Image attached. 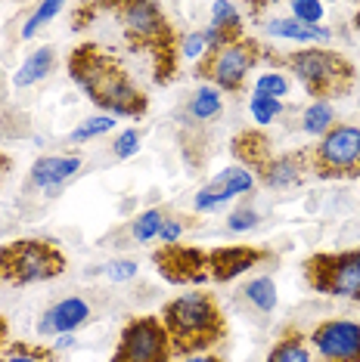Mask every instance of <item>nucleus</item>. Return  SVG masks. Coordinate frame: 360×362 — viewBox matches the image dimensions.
Masks as SVG:
<instances>
[{
  "label": "nucleus",
  "instance_id": "1",
  "mask_svg": "<svg viewBox=\"0 0 360 362\" xmlns=\"http://www.w3.org/2000/svg\"><path fill=\"white\" fill-rule=\"evenodd\" d=\"M69 78L109 118H143L150 96L137 87L125 62L100 44H78L69 53Z\"/></svg>",
  "mask_w": 360,
  "mask_h": 362
},
{
  "label": "nucleus",
  "instance_id": "2",
  "mask_svg": "<svg viewBox=\"0 0 360 362\" xmlns=\"http://www.w3.org/2000/svg\"><path fill=\"white\" fill-rule=\"evenodd\" d=\"M103 10H109L118 19L130 50L150 56L155 84H171L177 75L180 37L168 22L165 6L150 4V0H125V4H106Z\"/></svg>",
  "mask_w": 360,
  "mask_h": 362
},
{
  "label": "nucleus",
  "instance_id": "3",
  "mask_svg": "<svg viewBox=\"0 0 360 362\" xmlns=\"http://www.w3.org/2000/svg\"><path fill=\"white\" fill-rule=\"evenodd\" d=\"M162 325L168 332L174 356H196L211 353L227 337V319L220 313V303L208 291H190L168 300L159 313Z\"/></svg>",
  "mask_w": 360,
  "mask_h": 362
},
{
  "label": "nucleus",
  "instance_id": "4",
  "mask_svg": "<svg viewBox=\"0 0 360 362\" xmlns=\"http://www.w3.org/2000/svg\"><path fill=\"white\" fill-rule=\"evenodd\" d=\"M264 59L270 65L289 69L314 103L342 100V96H348L357 84L354 62H351L345 53L330 50V47H298V50H289V53L267 50Z\"/></svg>",
  "mask_w": 360,
  "mask_h": 362
},
{
  "label": "nucleus",
  "instance_id": "5",
  "mask_svg": "<svg viewBox=\"0 0 360 362\" xmlns=\"http://www.w3.org/2000/svg\"><path fill=\"white\" fill-rule=\"evenodd\" d=\"M69 267L60 245L50 238H16L0 245V285H38L60 279Z\"/></svg>",
  "mask_w": 360,
  "mask_h": 362
},
{
  "label": "nucleus",
  "instance_id": "6",
  "mask_svg": "<svg viewBox=\"0 0 360 362\" xmlns=\"http://www.w3.org/2000/svg\"><path fill=\"white\" fill-rule=\"evenodd\" d=\"M267 47L255 37H240L227 47L208 50L196 59L193 75L199 81H206L208 87L224 90V93H242L245 81H249L252 69L264 62Z\"/></svg>",
  "mask_w": 360,
  "mask_h": 362
},
{
  "label": "nucleus",
  "instance_id": "7",
  "mask_svg": "<svg viewBox=\"0 0 360 362\" xmlns=\"http://www.w3.org/2000/svg\"><path fill=\"white\" fill-rule=\"evenodd\" d=\"M301 276L310 291L360 303V248L310 254L301 263Z\"/></svg>",
  "mask_w": 360,
  "mask_h": 362
},
{
  "label": "nucleus",
  "instance_id": "8",
  "mask_svg": "<svg viewBox=\"0 0 360 362\" xmlns=\"http://www.w3.org/2000/svg\"><path fill=\"white\" fill-rule=\"evenodd\" d=\"M310 174L317 180H357L360 177V127L332 124L308 149Z\"/></svg>",
  "mask_w": 360,
  "mask_h": 362
},
{
  "label": "nucleus",
  "instance_id": "9",
  "mask_svg": "<svg viewBox=\"0 0 360 362\" xmlns=\"http://www.w3.org/2000/svg\"><path fill=\"white\" fill-rule=\"evenodd\" d=\"M174 350H171L168 332L155 313L146 316H134L121 328L116 353L109 362H171Z\"/></svg>",
  "mask_w": 360,
  "mask_h": 362
},
{
  "label": "nucleus",
  "instance_id": "10",
  "mask_svg": "<svg viewBox=\"0 0 360 362\" xmlns=\"http://www.w3.org/2000/svg\"><path fill=\"white\" fill-rule=\"evenodd\" d=\"M152 267L171 285H206L208 282V251L196 245H159L152 251Z\"/></svg>",
  "mask_w": 360,
  "mask_h": 362
},
{
  "label": "nucleus",
  "instance_id": "11",
  "mask_svg": "<svg viewBox=\"0 0 360 362\" xmlns=\"http://www.w3.org/2000/svg\"><path fill=\"white\" fill-rule=\"evenodd\" d=\"M317 362H360V322L326 319L308 337Z\"/></svg>",
  "mask_w": 360,
  "mask_h": 362
},
{
  "label": "nucleus",
  "instance_id": "12",
  "mask_svg": "<svg viewBox=\"0 0 360 362\" xmlns=\"http://www.w3.org/2000/svg\"><path fill=\"white\" fill-rule=\"evenodd\" d=\"M270 260L267 248H255V245H224V248L208 251V279L211 282H230L242 273L255 269L258 263Z\"/></svg>",
  "mask_w": 360,
  "mask_h": 362
},
{
  "label": "nucleus",
  "instance_id": "13",
  "mask_svg": "<svg viewBox=\"0 0 360 362\" xmlns=\"http://www.w3.org/2000/svg\"><path fill=\"white\" fill-rule=\"evenodd\" d=\"M252 189H255V177H252L245 168H240V164L224 168L211 183H206L199 189V195H196V211H206V214L218 211L220 204H227L230 199H236V195L252 192Z\"/></svg>",
  "mask_w": 360,
  "mask_h": 362
},
{
  "label": "nucleus",
  "instance_id": "14",
  "mask_svg": "<svg viewBox=\"0 0 360 362\" xmlns=\"http://www.w3.org/2000/svg\"><path fill=\"white\" fill-rule=\"evenodd\" d=\"M308 170H310L308 149L283 152V155H274V158H270L267 168L255 177V183L267 186V189H292V186L305 183Z\"/></svg>",
  "mask_w": 360,
  "mask_h": 362
},
{
  "label": "nucleus",
  "instance_id": "15",
  "mask_svg": "<svg viewBox=\"0 0 360 362\" xmlns=\"http://www.w3.org/2000/svg\"><path fill=\"white\" fill-rule=\"evenodd\" d=\"M81 168H84L81 155H44V158H38L35 168H31L28 186L44 189V192H56V189L69 183Z\"/></svg>",
  "mask_w": 360,
  "mask_h": 362
},
{
  "label": "nucleus",
  "instance_id": "16",
  "mask_svg": "<svg viewBox=\"0 0 360 362\" xmlns=\"http://www.w3.org/2000/svg\"><path fill=\"white\" fill-rule=\"evenodd\" d=\"M270 146L274 143H270V136L264 130L249 127V130H240V134L233 136L230 152H233V158L240 161V168H245L252 177H258L270 164V158H274V149H270Z\"/></svg>",
  "mask_w": 360,
  "mask_h": 362
},
{
  "label": "nucleus",
  "instance_id": "17",
  "mask_svg": "<svg viewBox=\"0 0 360 362\" xmlns=\"http://www.w3.org/2000/svg\"><path fill=\"white\" fill-rule=\"evenodd\" d=\"M90 319V303L87 300H81V298H65L60 303H53L50 310L40 316V334H53V337H60V334H72L78 325H84Z\"/></svg>",
  "mask_w": 360,
  "mask_h": 362
},
{
  "label": "nucleus",
  "instance_id": "18",
  "mask_svg": "<svg viewBox=\"0 0 360 362\" xmlns=\"http://www.w3.org/2000/svg\"><path fill=\"white\" fill-rule=\"evenodd\" d=\"M264 28H267V35H274V37L296 40V44H308V47H314V44H326V40L332 37L323 25H320V28L305 25V22L292 19V16H289V19H267V22H264Z\"/></svg>",
  "mask_w": 360,
  "mask_h": 362
},
{
  "label": "nucleus",
  "instance_id": "19",
  "mask_svg": "<svg viewBox=\"0 0 360 362\" xmlns=\"http://www.w3.org/2000/svg\"><path fill=\"white\" fill-rule=\"evenodd\" d=\"M267 362H317L314 350H310L308 337L298 332V328H286V332L276 337V344L267 353Z\"/></svg>",
  "mask_w": 360,
  "mask_h": 362
},
{
  "label": "nucleus",
  "instance_id": "20",
  "mask_svg": "<svg viewBox=\"0 0 360 362\" xmlns=\"http://www.w3.org/2000/svg\"><path fill=\"white\" fill-rule=\"evenodd\" d=\"M220 112H224L220 90L208 87V84L196 90V93L190 96V103H186V118H190L193 124H211L215 118H220Z\"/></svg>",
  "mask_w": 360,
  "mask_h": 362
},
{
  "label": "nucleus",
  "instance_id": "21",
  "mask_svg": "<svg viewBox=\"0 0 360 362\" xmlns=\"http://www.w3.org/2000/svg\"><path fill=\"white\" fill-rule=\"evenodd\" d=\"M56 69V50L53 47H38L35 53L22 62L19 75H16V87H31L38 81H44Z\"/></svg>",
  "mask_w": 360,
  "mask_h": 362
},
{
  "label": "nucleus",
  "instance_id": "22",
  "mask_svg": "<svg viewBox=\"0 0 360 362\" xmlns=\"http://www.w3.org/2000/svg\"><path fill=\"white\" fill-rule=\"evenodd\" d=\"M0 362H56V350L28 341H10L0 353Z\"/></svg>",
  "mask_w": 360,
  "mask_h": 362
},
{
  "label": "nucleus",
  "instance_id": "23",
  "mask_svg": "<svg viewBox=\"0 0 360 362\" xmlns=\"http://www.w3.org/2000/svg\"><path fill=\"white\" fill-rule=\"evenodd\" d=\"M165 217H168L165 208H150V211H143L137 220H130V238H134V242H140V245L155 242V238L162 235Z\"/></svg>",
  "mask_w": 360,
  "mask_h": 362
},
{
  "label": "nucleus",
  "instance_id": "24",
  "mask_svg": "<svg viewBox=\"0 0 360 362\" xmlns=\"http://www.w3.org/2000/svg\"><path fill=\"white\" fill-rule=\"evenodd\" d=\"M242 294L252 300V307L261 310V313H270V310L276 307V285H274V279H267V276H261V279H255V282H249Z\"/></svg>",
  "mask_w": 360,
  "mask_h": 362
},
{
  "label": "nucleus",
  "instance_id": "25",
  "mask_svg": "<svg viewBox=\"0 0 360 362\" xmlns=\"http://www.w3.org/2000/svg\"><path fill=\"white\" fill-rule=\"evenodd\" d=\"M332 121H335V115L330 109V103H314L310 109L305 112V118H301V127L308 130V134H317V136H323L326 130L332 127Z\"/></svg>",
  "mask_w": 360,
  "mask_h": 362
},
{
  "label": "nucleus",
  "instance_id": "26",
  "mask_svg": "<svg viewBox=\"0 0 360 362\" xmlns=\"http://www.w3.org/2000/svg\"><path fill=\"white\" fill-rule=\"evenodd\" d=\"M112 127H116V121H112L109 115H94V118H87L81 127L72 130L69 139H72V143H87V139H94L100 134H109Z\"/></svg>",
  "mask_w": 360,
  "mask_h": 362
},
{
  "label": "nucleus",
  "instance_id": "27",
  "mask_svg": "<svg viewBox=\"0 0 360 362\" xmlns=\"http://www.w3.org/2000/svg\"><path fill=\"white\" fill-rule=\"evenodd\" d=\"M190 226H193V217H184V214H168L159 242L162 245H174V242H180V235H184Z\"/></svg>",
  "mask_w": 360,
  "mask_h": 362
},
{
  "label": "nucleus",
  "instance_id": "28",
  "mask_svg": "<svg viewBox=\"0 0 360 362\" xmlns=\"http://www.w3.org/2000/svg\"><path fill=\"white\" fill-rule=\"evenodd\" d=\"M289 90L283 75H276V71H267V75H261L255 81V96H270V100H280V96Z\"/></svg>",
  "mask_w": 360,
  "mask_h": 362
},
{
  "label": "nucleus",
  "instance_id": "29",
  "mask_svg": "<svg viewBox=\"0 0 360 362\" xmlns=\"http://www.w3.org/2000/svg\"><path fill=\"white\" fill-rule=\"evenodd\" d=\"M280 112H283L280 100H270V96H252V115H255L258 124H270Z\"/></svg>",
  "mask_w": 360,
  "mask_h": 362
},
{
  "label": "nucleus",
  "instance_id": "30",
  "mask_svg": "<svg viewBox=\"0 0 360 362\" xmlns=\"http://www.w3.org/2000/svg\"><path fill=\"white\" fill-rule=\"evenodd\" d=\"M60 13H62V4H40V6H38V13L31 16V19L26 22V28H22V37L38 35V28L44 25V22L56 19V16H60Z\"/></svg>",
  "mask_w": 360,
  "mask_h": 362
},
{
  "label": "nucleus",
  "instance_id": "31",
  "mask_svg": "<svg viewBox=\"0 0 360 362\" xmlns=\"http://www.w3.org/2000/svg\"><path fill=\"white\" fill-rule=\"evenodd\" d=\"M258 211L255 208H236L230 217H227V229L230 233H249V229L258 226Z\"/></svg>",
  "mask_w": 360,
  "mask_h": 362
},
{
  "label": "nucleus",
  "instance_id": "32",
  "mask_svg": "<svg viewBox=\"0 0 360 362\" xmlns=\"http://www.w3.org/2000/svg\"><path fill=\"white\" fill-rule=\"evenodd\" d=\"M289 10H292V19L305 22V25L320 28V22H323V4H289Z\"/></svg>",
  "mask_w": 360,
  "mask_h": 362
},
{
  "label": "nucleus",
  "instance_id": "33",
  "mask_svg": "<svg viewBox=\"0 0 360 362\" xmlns=\"http://www.w3.org/2000/svg\"><path fill=\"white\" fill-rule=\"evenodd\" d=\"M137 149H140V130H125V134H118L116 146H112V155L116 158H130Z\"/></svg>",
  "mask_w": 360,
  "mask_h": 362
},
{
  "label": "nucleus",
  "instance_id": "34",
  "mask_svg": "<svg viewBox=\"0 0 360 362\" xmlns=\"http://www.w3.org/2000/svg\"><path fill=\"white\" fill-rule=\"evenodd\" d=\"M134 273H137L134 260H112L109 267H106V276L116 279V282H121V279H134Z\"/></svg>",
  "mask_w": 360,
  "mask_h": 362
},
{
  "label": "nucleus",
  "instance_id": "35",
  "mask_svg": "<svg viewBox=\"0 0 360 362\" xmlns=\"http://www.w3.org/2000/svg\"><path fill=\"white\" fill-rule=\"evenodd\" d=\"M180 44H184L186 56H199L202 50H206V35H202V31H196V35H186Z\"/></svg>",
  "mask_w": 360,
  "mask_h": 362
},
{
  "label": "nucleus",
  "instance_id": "36",
  "mask_svg": "<svg viewBox=\"0 0 360 362\" xmlns=\"http://www.w3.org/2000/svg\"><path fill=\"white\" fill-rule=\"evenodd\" d=\"M177 362H224L220 356H215V353H196V356H184Z\"/></svg>",
  "mask_w": 360,
  "mask_h": 362
},
{
  "label": "nucleus",
  "instance_id": "37",
  "mask_svg": "<svg viewBox=\"0 0 360 362\" xmlns=\"http://www.w3.org/2000/svg\"><path fill=\"white\" fill-rule=\"evenodd\" d=\"M10 170H13V158H10V155L0 152V183H4V177L10 174Z\"/></svg>",
  "mask_w": 360,
  "mask_h": 362
},
{
  "label": "nucleus",
  "instance_id": "38",
  "mask_svg": "<svg viewBox=\"0 0 360 362\" xmlns=\"http://www.w3.org/2000/svg\"><path fill=\"white\" fill-rule=\"evenodd\" d=\"M6 337H10V322L0 316V353H4V347H6Z\"/></svg>",
  "mask_w": 360,
  "mask_h": 362
},
{
  "label": "nucleus",
  "instance_id": "39",
  "mask_svg": "<svg viewBox=\"0 0 360 362\" xmlns=\"http://www.w3.org/2000/svg\"><path fill=\"white\" fill-rule=\"evenodd\" d=\"M62 347H72V334H60V337H56V347L53 350H62Z\"/></svg>",
  "mask_w": 360,
  "mask_h": 362
},
{
  "label": "nucleus",
  "instance_id": "40",
  "mask_svg": "<svg viewBox=\"0 0 360 362\" xmlns=\"http://www.w3.org/2000/svg\"><path fill=\"white\" fill-rule=\"evenodd\" d=\"M357 28H360V13H357Z\"/></svg>",
  "mask_w": 360,
  "mask_h": 362
}]
</instances>
